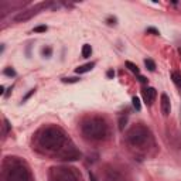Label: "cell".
I'll list each match as a JSON object with an SVG mask.
<instances>
[{
    "mask_svg": "<svg viewBox=\"0 0 181 181\" xmlns=\"http://www.w3.org/2000/svg\"><path fill=\"white\" fill-rule=\"evenodd\" d=\"M170 109H171V106H170L169 96H167L166 93H163V95H161V112H163V115L167 116V115L170 113Z\"/></svg>",
    "mask_w": 181,
    "mask_h": 181,
    "instance_id": "3957f363",
    "label": "cell"
},
{
    "mask_svg": "<svg viewBox=\"0 0 181 181\" xmlns=\"http://www.w3.org/2000/svg\"><path fill=\"white\" fill-rule=\"evenodd\" d=\"M106 75H107V78H113V77H115V71H113V69H109Z\"/></svg>",
    "mask_w": 181,
    "mask_h": 181,
    "instance_id": "9a60e30c",
    "label": "cell"
},
{
    "mask_svg": "<svg viewBox=\"0 0 181 181\" xmlns=\"http://www.w3.org/2000/svg\"><path fill=\"white\" fill-rule=\"evenodd\" d=\"M78 81H79V78H64L62 82L64 83H75V82H78Z\"/></svg>",
    "mask_w": 181,
    "mask_h": 181,
    "instance_id": "8fae6325",
    "label": "cell"
},
{
    "mask_svg": "<svg viewBox=\"0 0 181 181\" xmlns=\"http://www.w3.org/2000/svg\"><path fill=\"white\" fill-rule=\"evenodd\" d=\"M132 102H133V106H135V109H136V111H140V109H141L140 99H139V98H136V96H135V98L132 99Z\"/></svg>",
    "mask_w": 181,
    "mask_h": 181,
    "instance_id": "9c48e42d",
    "label": "cell"
},
{
    "mask_svg": "<svg viewBox=\"0 0 181 181\" xmlns=\"http://www.w3.org/2000/svg\"><path fill=\"white\" fill-rule=\"evenodd\" d=\"M91 54H92L91 45H89V44H85V45L82 47V57L83 58H88V57H91Z\"/></svg>",
    "mask_w": 181,
    "mask_h": 181,
    "instance_id": "8992f818",
    "label": "cell"
},
{
    "mask_svg": "<svg viewBox=\"0 0 181 181\" xmlns=\"http://www.w3.org/2000/svg\"><path fill=\"white\" fill-rule=\"evenodd\" d=\"M147 33H151V34H159V30H156V28H153V27H149V28H147Z\"/></svg>",
    "mask_w": 181,
    "mask_h": 181,
    "instance_id": "5bb4252c",
    "label": "cell"
},
{
    "mask_svg": "<svg viewBox=\"0 0 181 181\" xmlns=\"http://www.w3.org/2000/svg\"><path fill=\"white\" fill-rule=\"evenodd\" d=\"M139 81H140L141 83H146V82H147V78H144V77H141V75H140V77H139Z\"/></svg>",
    "mask_w": 181,
    "mask_h": 181,
    "instance_id": "e0dca14e",
    "label": "cell"
},
{
    "mask_svg": "<svg viewBox=\"0 0 181 181\" xmlns=\"http://www.w3.org/2000/svg\"><path fill=\"white\" fill-rule=\"evenodd\" d=\"M180 52H181V50H180Z\"/></svg>",
    "mask_w": 181,
    "mask_h": 181,
    "instance_id": "ac0fdd59",
    "label": "cell"
},
{
    "mask_svg": "<svg viewBox=\"0 0 181 181\" xmlns=\"http://www.w3.org/2000/svg\"><path fill=\"white\" fill-rule=\"evenodd\" d=\"M171 78H173V81H174V83L177 86H181V75L178 74V72H173L171 74Z\"/></svg>",
    "mask_w": 181,
    "mask_h": 181,
    "instance_id": "52a82bcc",
    "label": "cell"
},
{
    "mask_svg": "<svg viewBox=\"0 0 181 181\" xmlns=\"http://www.w3.org/2000/svg\"><path fill=\"white\" fill-rule=\"evenodd\" d=\"M89 181H98V178L95 177V174L92 171H89Z\"/></svg>",
    "mask_w": 181,
    "mask_h": 181,
    "instance_id": "4fadbf2b",
    "label": "cell"
},
{
    "mask_svg": "<svg viewBox=\"0 0 181 181\" xmlns=\"http://www.w3.org/2000/svg\"><path fill=\"white\" fill-rule=\"evenodd\" d=\"M95 67V62H88V64H85V65H81V67H78L77 69H75V72L77 74H86V72H89V71L92 69V68Z\"/></svg>",
    "mask_w": 181,
    "mask_h": 181,
    "instance_id": "277c9868",
    "label": "cell"
},
{
    "mask_svg": "<svg viewBox=\"0 0 181 181\" xmlns=\"http://www.w3.org/2000/svg\"><path fill=\"white\" fill-rule=\"evenodd\" d=\"M34 91H36V89H31V91H30V93H27V96H26V98L23 99V102H24V101H27V99L30 98V96H31V95H33V93H34Z\"/></svg>",
    "mask_w": 181,
    "mask_h": 181,
    "instance_id": "2e32d148",
    "label": "cell"
},
{
    "mask_svg": "<svg viewBox=\"0 0 181 181\" xmlns=\"http://www.w3.org/2000/svg\"><path fill=\"white\" fill-rule=\"evenodd\" d=\"M126 67L129 68V69L132 71L133 74H136V75H139V74H140V69H139V67H137V65H136V64H133L132 61H126Z\"/></svg>",
    "mask_w": 181,
    "mask_h": 181,
    "instance_id": "5b68a950",
    "label": "cell"
},
{
    "mask_svg": "<svg viewBox=\"0 0 181 181\" xmlns=\"http://www.w3.org/2000/svg\"><path fill=\"white\" fill-rule=\"evenodd\" d=\"M38 9L40 7H33V9H28V10H26V12H21V13H19V14L16 16L14 19V21L16 23H23V21H27V20H30L33 16H36L38 13Z\"/></svg>",
    "mask_w": 181,
    "mask_h": 181,
    "instance_id": "6da1fadb",
    "label": "cell"
},
{
    "mask_svg": "<svg viewBox=\"0 0 181 181\" xmlns=\"http://www.w3.org/2000/svg\"><path fill=\"white\" fill-rule=\"evenodd\" d=\"M34 33H45L47 31V26H37V27H34Z\"/></svg>",
    "mask_w": 181,
    "mask_h": 181,
    "instance_id": "30bf717a",
    "label": "cell"
},
{
    "mask_svg": "<svg viewBox=\"0 0 181 181\" xmlns=\"http://www.w3.org/2000/svg\"><path fill=\"white\" fill-rule=\"evenodd\" d=\"M141 93H143V98L144 101H146V103L151 105L154 102V99H156V89L154 88H144L143 91H141Z\"/></svg>",
    "mask_w": 181,
    "mask_h": 181,
    "instance_id": "7a4b0ae2",
    "label": "cell"
},
{
    "mask_svg": "<svg viewBox=\"0 0 181 181\" xmlns=\"http://www.w3.org/2000/svg\"><path fill=\"white\" fill-rule=\"evenodd\" d=\"M144 65L147 67L149 71H154V69H156V64H154L153 60H144Z\"/></svg>",
    "mask_w": 181,
    "mask_h": 181,
    "instance_id": "ba28073f",
    "label": "cell"
},
{
    "mask_svg": "<svg viewBox=\"0 0 181 181\" xmlns=\"http://www.w3.org/2000/svg\"><path fill=\"white\" fill-rule=\"evenodd\" d=\"M4 75H7V77H14L16 71L12 69V68H6V69H4Z\"/></svg>",
    "mask_w": 181,
    "mask_h": 181,
    "instance_id": "7c38bea8",
    "label": "cell"
}]
</instances>
